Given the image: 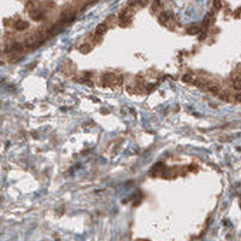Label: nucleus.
<instances>
[{"instance_id":"f257e3e1","label":"nucleus","mask_w":241,"mask_h":241,"mask_svg":"<svg viewBox=\"0 0 241 241\" xmlns=\"http://www.w3.org/2000/svg\"><path fill=\"white\" fill-rule=\"evenodd\" d=\"M15 27L17 30H25L28 27H29V23L25 21H18L17 23H16Z\"/></svg>"},{"instance_id":"f03ea898","label":"nucleus","mask_w":241,"mask_h":241,"mask_svg":"<svg viewBox=\"0 0 241 241\" xmlns=\"http://www.w3.org/2000/svg\"><path fill=\"white\" fill-rule=\"evenodd\" d=\"M30 17L33 18L34 21H40V19L44 17V15H42L40 11H33L31 13H30Z\"/></svg>"},{"instance_id":"7ed1b4c3","label":"nucleus","mask_w":241,"mask_h":241,"mask_svg":"<svg viewBox=\"0 0 241 241\" xmlns=\"http://www.w3.org/2000/svg\"><path fill=\"white\" fill-rule=\"evenodd\" d=\"M233 87H234V89L236 90H240L241 89V81H240V76H236L234 82H233Z\"/></svg>"},{"instance_id":"20e7f679","label":"nucleus","mask_w":241,"mask_h":241,"mask_svg":"<svg viewBox=\"0 0 241 241\" xmlns=\"http://www.w3.org/2000/svg\"><path fill=\"white\" fill-rule=\"evenodd\" d=\"M105 31H106V25H105V24H99L98 27H97V34H98V35L104 34Z\"/></svg>"},{"instance_id":"39448f33","label":"nucleus","mask_w":241,"mask_h":241,"mask_svg":"<svg viewBox=\"0 0 241 241\" xmlns=\"http://www.w3.org/2000/svg\"><path fill=\"white\" fill-rule=\"evenodd\" d=\"M170 18V13L169 12H163L160 16H159V19H160V22H165V21H168Z\"/></svg>"},{"instance_id":"423d86ee","label":"nucleus","mask_w":241,"mask_h":241,"mask_svg":"<svg viewBox=\"0 0 241 241\" xmlns=\"http://www.w3.org/2000/svg\"><path fill=\"white\" fill-rule=\"evenodd\" d=\"M89 50H90V46L88 45V44H83V45L80 46V51L82 52V53H87Z\"/></svg>"},{"instance_id":"0eeeda50","label":"nucleus","mask_w":241,"mask_h":241,"mask_svg":"<svg viewBox=\"0 0 241 241\" xmlns=\"http://www.w3.org/2000/svg\"><path fill=\"white\" fill-rule=\"evenodd\" d=\"M208 90H210L212 94H215V95H217L218 93H219V88H218L217 86H210L208 87Z\"/></svg>"},{"instance_id":"6e6552de","label":"nucleus","mask_w":241,"mask_h":241,"mask_svg":"<svg viewBox=\"0 0 241 241\" xmlns=\"http://www.w3.org/2000/svg\"><path fill=\"white\" fill-rule=\"evenodd\" d=\"M200 31V29L198 27H193V28H189L188 29V34H191V35H193V34H198Z\"/></svg>"},{"instance_id":"1a4fd4ad","label":"nucleus","mask_w":241,"mask_h":241,"mask_svg":"<svg viewBox=\"0 0 241 241\" xmlns=\"http://www.w3.org/2000/svg\"><path fill=\"white\" fill-rule=\"evenodd\" d=\"M213 5H215V7L218 9V10L222 7V3H221V0H213Z\"/></svg>"},{"instance_id":"9d476101","label":"nucleus","mask_w":241,"mask_h":241,"mask_svg":"<svg viewBox=\"0 0 241 241\" xmlns=\"http://www.w3.org/2000/svg\"><path fill=\"white\" fill-rule=\"evenodd\" d=\"M182 80H183V81H186V82H189V81L192 80V77L189 76V75H185V76L182 77Z\"/></svg>"},{"instance_id":"9b49d317","label":"nucleus","mask_w":241,"mask_h":241,"mask_svg":"<svg viewBox=\"0 0 241 241\" xmlns=\"http://www.w3.org/2000/svg\"><path fill=\"white\" fill-rule=\"evenodd\" d=\"M140 4L141 5H145V4H147V0H140Z\"/></svg>"}]
</instances>
